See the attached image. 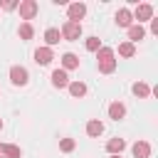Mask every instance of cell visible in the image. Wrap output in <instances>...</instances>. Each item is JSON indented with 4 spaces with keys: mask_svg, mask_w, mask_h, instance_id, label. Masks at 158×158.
I'll return each mask as SVG.
<instances>
[{
    "mask_svg": "<svg viewBox=\"0 0 158 158\" xmlns=\"http://www.w3.org/2000/svg\"><path fill=\"white\" fill-rule=\"evenodd\" d=\"M96 67L101 74H111L116 69V59H114V49L111 47H101L96 52Z\"/></svg>",
    "mask_w": 158,
    "mask_h": 158,
    "instance_id": "1",
    "label": "cell"
},
{
    "mask_svg": "<svg viewBox=\"0 0 158 158\" xmlns=\"http://www.w3.org/2000/svg\"><path fill=\"white\" fill-rule=\"evenodd\" d=\"M59 35H62V40L77 42V40L81 37V22H69V20H67V22L62 25V32H59Z\"/></svg>",
    "mask_w": 158,
    "mask_h": 158,
    "instance_id": "2",
    "label": "cell"
},
{
    "mask_svg": "<svg viewBox=\"0 0 158 158\" xmlns=\"http://www.w3.org/2000/svg\"><path fill=\"white\" fill-rule=\"evenodd\" d=\"M10 81H12L15 86H25V84L30 81V74H27V69H25V67H20V64L10 67Z\"/></svg>",
    "mask_w": 158,
    "mask_h": 158,
    "instance_id": "3",
    "label": "cell"
},
{
    "mask_svg": "<svg viewBox=\"0 0 158 158\" xmlns=\"http://www.w3.org/2000/svg\"><path fill=\"white\" fill-rule=\"evenodd\" d=\"M17 10H20V17H22V20H32V17L37 15L40 5H37L35 0H22V2H17Z\"/></svg>",
    "mask_w": 158,
    "mask_h": 158,
    "instance_id": "4",
    "label": "cell"
},
{
    "mask_svg": "<svg viewBox=\"0 0 158 158\" xmlns=\"http://www.w3.org/2000/svg\"><path fill=\"white\" fill-rule=\"evenodd\" d=\"M84 15H86V5H84V2H72V5L67 7V17H69V22H79Z\"/></svg>",
    "mask_w": 158,
    "mask_h": 158,
    "instance_id": "5",
    "label": "cell"
},
{
    "mask_svg": "<svg viewBox=\"0 0 158 158\" xmlns=\"http://www.w3.org/2000/svg\"><path fill=\"white\" fill-rule=\"evenodd\" d=\"M131 15H133V20H138V25H141V22H146V20H153V7H151L148 2H141Z\"/></svg>",
    "mask_w": 158,
    "mask_h": 158,
    "instance_id": "6",
    "label": "cell"
},
{
    "mask_svg": "<svg viewBox=\"0 0 158 158\" xmlns=\"http://www.w3.org/2000/svg\"><path fill=\"white\" fill-rule=\"evenodd\" d=\"M52 59H54V52H52L49 47H40V49H35V62H37V64L47 67Z\"/></svg>",
    "mask_w": 158,
    "mask_h": 158,
    "instance_id": "7",
    "label": "cell"
},
{
    "mask_svg": "<svg viewBox=\"0 0 158 158\" xmlns=\"http://www.w3.org/2000/svg\"><path fill=\"white\" fill-rule=\"evenodd\" d=\"M131 22H133L131 10H128V7H121V10L116 12V25H118V27H131Z\"/></svg>",
    "mask_w": 158,
    "mask_h": 158,
    "instance_id": "8",
    "label": "cell"
},
{
    "mask_svg": "<svg viewBox=\"0 0 158 158\" xmlns=\"http://www.w3.org/2000/svg\"><path fill=\"white\" fill-rule=\"evenodd\" d=\"M52 84H54L57 89L69 86V77H67V72H64V69H54V72H52Z\"/></svg>",
    "mask_w": 158,
    "mask_h": 158,
    "instance_id": "9",
    "label": "cell"
},
{
    "mask_svg": "<svg viewBox=\"0 0 158 158\" xmlns=\"http://www.w3.org/2000/svg\"><path fill=\"white\" fill-rule=\"evenodd\" d=\"M131 151H133V158H148V156H151V146H148V141H136Z\"/></svg>",
    "mask_w": 158,
    "mask_h": 158,
    "instance_id": "10",
    "label": "cell"
},
{
    "mask_svg": "<svg viewBox=\"0 0 158 158\" xmlns=\"http://www.w3.org/2000/svg\"><path fill=\"white\" fill-rule=\"evenodd\" d=\"M109 116H111L114 121H121V118L126 116V106H123L121 101H114V104H109Z\"/></svg>",
    "mask_w": 158,
    "mask_h": 158,
    "instance_id": "11",
    "label": "cell"
},
{
    "mask_svg": "<svg viewBox=\"0 0 158 158\" xmlns=\"http://www.w3.org/2000/svg\"><path fill=\"white\" fill-rule=\"evenodd\" d=\"M104 133V123L99 121V118H91L89 123H86V136H91V138H99Z\"/></svg>",
    "mask_w": 158,
    "mask_h": 158,
    "instance_id": "12",
    "label": "cell"
},
{
    "mask_svg": "<svg viewBox=\"0 0 158 158\" xmlns=\"http://www.w3.org/2000/svg\"><path fill=\"white\" fill-rule=\"evenodd\" d=\"M123 148H126V141H123V138H118V136H116V138H111V141L106 143V151H109L111 156H121V151H123Z\"/></svg>",
    "mask_w": 158,
    "mask_h": 158,
    "instance_id": "13",
    "label": "cell"
},
{
    "mask_svg": "<svg viewBox=\"0 0 158 158\" xmlns=\"http://www.w3.org/2000/svg\"><path fill=\"white\" fill-rule=\"evenodd\" d=\"M62 67H64V72H69V69H79V57L72 54V52L62 54Z\"/></svg>",
    "mask_w": 158,
    "mask_h": 158,
    "instance_id": "14",
    "label": "cell"
},
{
    "mask_svg": "<svg viewBox=\"0 0 158 158\" xmlns=\"http://www.w3.org/2000/svg\"><path fill=\"white\" fill-rule=\"evenodd\" d=\"M131 91H133L138 99H148V96H151V86H148L146 81H136V84L131 86Z\"/></svg>",
    "mask_w": 158,
    "mask_h": 158,
    "instance_id": "15",
    "label": "cell"
},
{
    "mask_svg": "<svg viewBox=\"0 0 158 158\" xmlns=\"http://www.w3.org/2000/svg\"><path fill=\"white\" fill-rule=\"evenodd\" d=\"M146 37V30L141 27V25H131L128 27V42L133 44V42H138V40H143Z\"/></svg>",
    "mask_w": 158,
    "mask_h": 158,
    "instance_id": "16",
    "label": "cell"
},
{
    "mask_svg": "<svg viewBox=\"0 0 158 158\" xmlns=\"http://www.w3.org/2000/svg\"><path fill=\"white\" fill-rule=\"evenodd\" d=\"M59 40H62V35H59V30L57 27H49L47 32H44V42H47V47L52 49V44H59Z\"/></svg>",
    "mask_w": 158,
    "mask_h": 158,
    "instance_id": "17",
    "label": "cell"
},
{
    "mask_svg": "<svg viewBox=\"0 0 158 158\" xmlns=\"http://www.w3.org/2000/svg\"><path fill=\"white\" fill-rule=\"evenodd\" d=\"M69 94H72L74 99H81V96L86 94V84H84V81H69Z\"/></svg>",
    "mask_w": 158,
    "mask_h": 158,
    "instance_id": "18",
    "label": "cell"
},
{
    "mask_svg": "<svg viewBox=\"0 0 158 158\" xmlns=\"http://www.w3.org/2000/svg\"><path fill=\"white\" fill-rule=\"evenodd\" d=\"M2 158H22V151L15 143H2Z\"/></svg>",
    "mask_w": 158,
    "mask_h": 158,
    "instance_id": "19",
    "label": "cell"
},
{
    "mask_svg": "<svg viewBox=\"0 0 158 158\" xmlns=\"http://www.w3.org/2000/svg\"><path fill=\"white\" fill-rule=\"evenodd\" d=\"M17 32H20V40H25V42H27V40H32V35H35V30H32V25H30V22H22Z\"/></svg>",
    "mask_w": 158,
    "mask_h": 158,
    "instance_id": "20",
    "label": "cell"
},
{
    "mask_svg": "<svg viewBox=\"0 0 158 158\" xmlns=\"http://www.w3.org/2000/svg\"><path fill=\"white\" fill-rule=\"evenodd\" d=\"M118 54H121V57H133V54H136V47H133L131 42H121V44H118Z\"/></svg>",
    "mask_w": 158,
    "mask_h": 158,
    "instance_id": "21",
    "label": "cell"
},
{
    "mask_svg": "<svg viewBox=\"0 0 158 158\" xmlns=\"http://www.w3.org/2000/svg\"><path fill=\"white\" fill-rule=\"evenodd\" d=\"M74 146H77L74 138H62V141H59V151H62V153H72Z\"/></svg>",
    "mask_w": 158,
    "mask_h": 158,
    "instance_id": "22",
    "label": "cell"
},
{
    "mask_svg": "<svg viewBox=\"0 0 158 158\" xmlns=\"http://www.w3.org/2000/svg\"><path fill=\"white\" fill-rule=\"evenodd\" d=\"M86 49H89V52H99V49H101L99 37H86Z\"/></svg>",
    "mask_w": 158,
    "mask_h": 158,
    "instance_id": "23",
    "label": "cell"
},
{
    "mask_svg": "<svg viewBox=\"0 0 158 158\" xmlns=\"http://www.w3.org/2000/svg\"><path fill=\"white\" fill-rule=\"evenodd\" d=\"M0 7H2V10H15V7H17V2H2Z\"/></svg>",
    "mask_w": 158,
    "mask_h": 158,
    "instance_id": "24",
    "label": "cell"
},
{
    "mask_svg": "<svg viewBox=\"0 0 158 158\" xmlns=\"http://www.w3.org/2000/svg\"><path fill=\"white\" fill-rule=\"evenodd\" d=\"M151 32L158 35V20H151Z\"/></svg>",
    "mask_w": 158,
    "mask_h": 158,
    "instance_id": "25",
    "label": "cell"
},
{
    "mask_svg": "<svg viewBox=\"0 0 158 158\" xmlns=\"http://www.w3.org/2000/svg\"><path fill=\"white\" fill-rule=\"evenodd\" d=\"M0 158H2V143H0Z\"/></svg>",
    "mask_w": 158,
    "mask_h": 158,
    "instance_id": "26",
    "label": "cell"
},
{
    "mask_svg": "<svg viewBox=\"0 0 158 158\" xmlns=\"http://www.w3.org/2000/svg\"><path fill=\"white\" fill-rule=\"evenodd\" d=\"M111 158H121V156H111Z\"/></svg>",
    "mask_w": 158,
    "mask_h": 158,
    "instance_id": "27",
    "label": "cell"
},
{
    "mask_svg": "<svg viewBox=\"0 0 158 158\" xmlns=\"http://www.w3.org/2000/svg\"><path fill=\"white\" fill-rule=\"evenodd\" d=\"M0 128H2V118H0Z\"/></svg>",
    "mask_w": 158,
    "mask_h": 158,
    "instance_id": "28",
    "label": "cell"
}]
</instances>
